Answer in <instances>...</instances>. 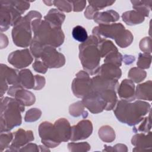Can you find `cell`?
I'll return each mask as SVG.
<instances>
[{"mask_svg":"<svg viewBox=\"0 0 152 152\" xmlns=\"http://www.w3.org/2000/svg\"><path fill=\"white\" fill-rule=\"evenodd\" d=\"M98 39L93 34L79 46V58L84 69L91 75H95L99 67L100 54L98 45Z\"/></svg>","mask_w":152,"mask_h":152,"instance_id":"cell-3","label":"cell"},{"mask_svg":"<svg viewBox=\"0 0 152 152\" xmlns=\"http://www.w3.org/2000/svg\"><path fill=\"white\" fill-rule=\"evenodd\" d=\"M68 148L69 151H88L91 147L87 142H70L68 144Z\"/></svg>","mask_w":152,"mask_h":152,"instance_id":"cell-38","label":"cell"},{"mask_svg":"<svg viewBox=\"0 0 152 152\" xmlns=\"http://www.w3.org/2000/svg\"><path fill=\"white\" fill-rule=\"evenodd\" d=\"M14 97L24 106H31L35 102L36 97L31 91L20 87L15 91Z\"/></svg>","mask_w":152,"mask_h":152,"instance_id":"cell-23","label":"cell"},{"mask_svg":"<svg viewBox=\"0 0 152 152\" xmlns=\"http://www.w3.org/2000/svg\"><path fill=\"white\" fill-rule=\"evenodd\" d=\"M151 62V56L148 53H139L137 65L138 68L141 69H147L150 66Z\"/></svg>","mask_w":152,"mask_h":152,"instance_id":"cell-36","label":"cell"},{"mask_svg":"<svg viewBox=\"0 0 152 152\" xmlns=\"http://www.w3.org/2000/svg\"><path fill=\"white\" fill-rule=\"evenodd\" d=\"M135 97L138 100L151 101L152 99V83L148 80L137 86L135 91Z\"/></svg>","mask_w":152,"mask_h":152,"instance_id":"cell-22","label":"cell"},{"mask_svg":"<svg viewBox=\"0 0 152 152\" xmlns=\"http://www.w3.org/2000/svg\"><path fill=\"white\" fill-rule=\"evenodd\" d=\"M33 68L36 72L45 74L48 68L45 65V64L42 61H36L33 64Z\"/></svg>","mask_w":152,"mask_h":152,"instance_id":"cell-45","label":"cell"},{"mask_svg":"<svg viewBox=\"0 0 152 152\" xmlns=\"http://www.w3.org/2000/svg\"><path fill=\"white\" fill-rule=\"evenodd\" d=\"M24 111V105L17 99L8 97L1 99V132H8L22 122L21 113Z\"/></svg>","mask_w":152,"mask_h":152,"instance_id":"cell-2","label":"cell"},{"mask_svg":"<svg viewBox=\"0 0 152 152\" xmlns=\"http://www.w3.org/2000/svg\"><path fill=\"white\" fill-rule=\"evenodd\" d=\"M33 61V55L28 49L17 50L11 52L8 58V62L19 69L27 67Z\"/></svg>","mask_w":152,"mask_h":152,"instance_id":"cell-11","label":"cell"},{"mask_svg":"<svg viewBox=\"0 0 152 152\" xmlns=\"http://www.w3.org/2000/svg\"><path fill=\"white\" fill-rule=\"evenodd\" d=\"M125 30V27L121 23L99 24L98 26L94 27L92 33L93 36L98 39L100 42L107 38L115 40Z\"/></svg>","mask_w":152,"mask_h":152,"instance_id":"cell-10","label":"cell"},{"mask_svg":"<svg viewBox=\"0 0 152 152\" xmlns=\"http://www.w3.org/2000/svg\"><path fill=\"white\" fill-rule=\"evenodd\" d=\"M132 8L144 17H148L151 9L152 1H131Z\"/></svg>","mask_w":152,"mask_h":152,"instance_id":"cell-28","label":"cell"},{"mask_svg":"<svg viewBox=\"0 0 152 152\" xmlns=\"http://www.w3.org/2000/svg\"><path fill=\"white\" fill-rule=\"evenodd\" d=\"M18 83L23 88L33 89L34 87L35 79L30 69H24L21 70L18 73Z\"/></svg>","mask_w":152,"mask_h":152,"instance_id":"cell-25","label":"cell"},{"mask_svg":"<svg viewBox=\"0 0 152 152\" xmlns=\"http://www.w3.org/2000/svg\"><path fill=\"white\" fill-rule=\"evenodd\" d=\"M35 83L33 90H39L42 89L45 85V78L44 77H42L39 75H34Z\"/></svg>","mask_w":152,"mask_h":152,"instance_id":"cell-46","label":"cell"},{"mask_svg":"<svg viewBox=\"0 0 152 152\" xmlns=\"http://www.w3.org/2000/svg\"><path fill=\"white\" fill-rule=\"evenodd\" d=\"M118 94L122 100L128 102L134 100L135 97V85L131 80H124L117 88Z\"/></svg>","mask_w":152,"mask_h":152,"instance_id":"cell-19","label":"cell"},{"mask_svg":"<svg viewBox=\"0 0 152 152\" xmlns=\"http://www.w3.org/2000/svg\"><path fill=\"white\" fill-rule=\"evenodd\" d=\"M0 22L1 31L7 30L21 17V14L13 6L10 1H1Z\"/></svg>","mask_w":152,"mask_h":152,"instance_id":"cell-6","label":"cell"},{"mask_svg":"<svg viewBox=\"0 0 152 152\" xmlns=\"http://www.w3.org/2000/svg\"><path fill=\"white\" fill-rule=\"evenodd\" d=\"M122 55L118 51H115L110 53L105 57L104 62L112 64L119 67L122 64Z\"/></svg>","mask_w":152,"mask_h":152,"instance_id":"cell-35","label":"cell"},{"mask_svg":"<svg viewBox=\"0 0 152 152\" xmlns=\"http://www.w3.org/2000/svg\"><path fill=\"white\" fill-rule=\"evenodd\" d=\"M97 12H98L97 10H96L93 7L89 5L87 7V8L84 11V15L87 19L91 20L93 18L94 14Z\"/></svg>","mask_w":152,"mask_h":152,"instance_id":"cell-48","label":"cell"},{"mask_svg":"<svg viewBox=\"0 0 152 152\" xmlns=\"http://www.w3.org/2000/svg\"><path fill=\"white\" fill-rule=\"evenodd\" d=\"M53 4L60 11L69 12L72 10V3L69 1H53Z\"/></svg>","mask_w":152,"mask_h":152,"instance_id":"cell-41","label":"cell"},{"mask_svg":"<svg viewBox=\"0 0 152 152\" xmlns=\"http://www.w3.org/2000/svg\"><path fill=\"white\" fill-rule=\"evenodd\" d=\"M31 31L30 20L26 15L21 17L14 24L12 30L14 43L19 47H28L33 40Z\"/></svg>","mask_w":152,"mask_h":152,"instance_id":"cell-5","label":"cell"},{"mask_svg":"<svg viewBox=\"0 0 152 152\" xmlns=\"http://www.w3.org/2000/svg\"><path fill=\"white\" fill-rule=\"evenodd\" d=\"M151 110V105L140 100L133 103L125 100L118 101L113 112L115 116L121 122L129 126H134L140 123Z\"/></svg>","mask_w":152,"mask_h":152,"instance_id":"cell-1","label":"cell"},{"mask_svg":"<svg viewBox=\"0 0 152 152\" xmlns=\"http://www.w3.org/2000/svg\"><path fill=\"white\" fill-rule=\"evenodd\" d=\"M44 3H45L47 5H52L53 4V1H43Z\"/></svg>","mask_w":152,"mask_h":152,"instance_id":"cell-51","label":"cell"},{"mask_svg":"<svg viewBox=\"0 0 152 152\" xmlns=\"http://www.w3.org/2000/svg\"><path fill=\"white\" fill-rule=\"evenodd\" d=\"M106 104V110H110L113 109L118 102V97L116 90L112 89H106L99 91H97Z\"/></svg>","mask_w":152,"mask_h":152,"instance_id":"cell-24","label":"cell"},{"mask_svg":"<svg viewBox=\"0 0 152 152\" xmlns=\"http://www.w3.org/2000/svg\"><path fill=\"white\" fill-rule=\"evenodd\" d=\"M17 71L8 67L7 65L1 64V97L8 90V85L19 84L18 75Z\"/></svg>","mask_w":152,"mask_h":152,"instance_id":"cell-13","label":"cell"},{"mask_svg":"<svg viewBox=\"0 0 152 152\" xmlns=\"http://www.w3.org/2000/svg\"><path fill=\"white\" fill-rule=\"evenodd\" d=\"M122 20L129 26L140 24L144 21L145 17L135 10L128 11L122 15Z\"/></svg>","mask_w":152,"mask_h":152,"instance_id":"cell-27","label":"cell"},{"mask_svg":"<svg viewBox=\"0 0 152 152\" xmlns=\"http://www.w3.org/2000/svg\"><path fill=\"white\" fill-rule=\"evenodd\" d=\"M14 134L8 132H1L0 136V147L1 151H2L4 149L9 148L10 144L12 141Z\"/></svg>","mask_w":152,"mask_h":152,"instance_id":"cell-39","label":"cell"},{"mask_svg":"<svg viewBox=\"0 0 152 152\" xmlns=\"http://www.w3.org/2000/svg\"><path fill=\"white\" fill-rule=\"evenodd\" d=\"M40 58L48 68H60L65 64L64 55L50 46L43 47Z\"/></svg>","mask_w":152,"mask_h":152,"instance_id":"cell-9","label":"cell"},{"mask_svg":"<svg viewBox=\"0 0 152 152\" xmlns=\"http://www.w3.org/2000/svg\"><path fill=\"white\" fill-rule=\"evenodd\" d=\"M131 143L135 146L132 150L134 151L147 150L151 148V132L150 131L147 134L139 133L135 134L131 140Z\"/></svg>","mask_w":152,"mask_h":152,"instance_id":"cell-18","label":"cell"},{"mask_svg":"<svg viewBox=\"0 0 152 152\" xmlns=\"http://www.w3.org/2000/svg\"><path fill=\"white\" fill-rule=\"evenodd\" d=\"M123 59H124V61L125 64L129 65L134 61L135 57L134 56H131V55H125Z\"/></svg>","mask_w":152,"mask_h":152,"instance_id":"cell-50","label":"cell"},{"mask_svg":"<svg viewBox=\"0 0 152 152\" xmlns=\"http://www.w3.org/2000/svg\"><path fill=\"white\" fill-rule=\"evenodd\" d=\"M65 36L61 27L55 26L48 21L42 20L40 25L34 33L33 39L43 46L57 48L64 41Z\"/></svg>","mask_w":152,"mask_h":152,"instance_id":"cell-4","label":"cell"},{"mask_svg":"<svg viewBox=\"0 0 152 152\" xmlns=\"http://www.w3.org/2000/svg\"><path fill=\"white\" fill-rule=\"evenodd\" d=\"M141 124L139 126L134 128V131L137 132V131L141 132L142 133H148L150 131L151 128V111L149 112L148 116L145 117L141 121Z\"/></svg>","mask_w":152,"mask_h":152,"instance_id":"cell-37","label":"cell"},{"mask_svg":"<svg viewBox=\"0 0 152 152\" xmlns=\"http://www.w3.org/2000/svg\"><path fill=\"white\" fill-rule=\"evenodd\" d=\"M95 75H98L110 80L118 81L122 75V72L119 67L112 64L104 63L98 68Z\"/></svg>","mask_w":152,"mask_h":152,"instance_id":"cell-17","label":"cell"},{"mask_svg":"<svg viewBox=\"0 0 152 152\" xmlns=\"http://www.w3.org/2000/svg\"><path fill=\"white\" fill-rule=\"evenodd\" d=\"M69 112L70 115L74 117L82 116L84 118H86L88 115V113L86 110H84V106L81 101L72 104L69 106Z\"/></svg>","mask_w":152,"mask_h":152,"instance_id":"cell-32","label":"cell"},{"mask_svg":"<svg viewBox=\"0 0 152 152\" xmlns=\"http://www.w3.org/2000/svg\"><path fill=\"white\" fill-rule=\"evenodd\" d=\"M118 86V81L106 78L98 75L91 78V91L97 92L106 89L117 90Z\"/></svg>","mask_w":152,"mask_h":152,"instance_id":"cell-16","label":"cell"},{"mask_svg":"<svg viewBox=\"0 0 152 152\" xmlns=\"http://www.w3.org/2000/svg\"><path fill=\"white\" fill-rule=\"evenodd\" d=\"M140 48L144 53L151 54V38L150 37H145L141 39L140 42Z\"/></svg>","mask_w":152,"mask_h":152,"instance_id":"cell-43","label":"cell"},{"mask_svg":"<svg viewBox=\"0 0 152 152\" xmlns=\"http://www.w3.org/2000/svg\"><path fill=\"white\" fill-rule=\"evenodd\" d=\"M81 102L84 107L92 113H99L106 109V102L97 92H90L83 98Z\"/></svg>","mask_w":152,"mask_h":152,"instance_id":"cell-12","label":"cell"},{"mask_svg":"<svg viewBox=\"0 0 152 152\" xmlns=\"http://www.w3.org/2000/svg\"><path fill=\"white\" fill-rule=\"evenodd\" d=\"M72 10L74 12H80L84 10L86 5V1H71Z\"/></svg>","mask_w":152,"mask_h":152,"instance_id":"cell-47","label":"cell"},{"mask_svg":"<svg viewBox=\"0 0 152 152\" xmlns=\"http://www.w3.org/2000/svg\"><path fill=\"white\" fill-rule=\"evenodd\" d=\"M53 125L61 142H66L70 140L71 126L68 120L60 118L56 121Z\"/></svg>","mask_w":152,"mask_h":152,"instance_id":"cell-20","label":"cell"},{"mask_svg":"<svg viewBox=\"0 0 152 152\" xmlns=\"http://www.w3.org/2000/svg\"><path fill=\"white\" fill-rule=\"evenodd\" d=\"M72 90L74 94L78 98H83L91 92V78L84 71H80L72 83Z\"/></svg>","mask_w":152,"mask_h":152,"instance_id":"cell-8","label":"cell"},{"mask_svg":"<svg viewBox=\"0 0 152 152\" xmlns=\"http://www.w3.org/2000/svg\"><path fill=\"white\" fill-rule=\"evenodd\" d=\"M105 148L103 151H127V147L122 144H118L114 145L113 147L107 146L105 145L104 146Z\"/></svg>","mask_w":152,"mask_h":152,"instance_id":"cell-44","label":"cell"},{"mask_svg":"<svg viewBox=\"0 0 152 152\" xmlns=\"http://www.w3.org/2000/svg\"><path fill=\"white\" fill-rule=\"evenodd\" d=\"M13 134V140L9 147V150L7 151H18L20 148L34 140L33 133L30 130L26 131L20 128Z\"/></svg>","mask_w":152,"mask_h":152,"instance_id":"cell-15","label":"cell"},{"mask_svg":"<svg viewBox=\"0 0 152 152\" xmlns=\"http://www.w3.org/2000/svg\"><path fill=\"white\" fill-rule=\"evenodd\" d=\"M93 19L99 24H108L117 21L119 19V15L115 11L110 10L103 12H97Z\"/></svg>","mask_w":152,"mask_h":152,"instance_id":"cell-21","label":"cell"},{"mask_svg":"<svg viewBox=\"0 0 152 152\" xmlns=\"http://www.w3.org/2000/svg\"><path fill=\"white\" fill-rule=\"evenodd\" d=\"M38 129L42 144L48 148H54L61 142L54 125L52 123L47 121L42 122Z\"/></svg>","mask_w":152,"mask_h":152,"instance_id":"cell-7","label":"cell"},{"mask_svg":"<svg viewBox=\"0 0 152 152\" xmlns=\"http://www.w3.org/2000/svg\"><path fill=\"white\" fill-rule=\"evenodd\" d=\"M146 72L138 67H134L130 69L128 72V77L129 79L136 83H140L146 77Z\"/></svg>","mask_w":152,"mask_h":152,"instance_id":"cell-33","label":"cell"},{"mask_svg":"<svg viewBox=\"0 0 152 152\" xmlns=\"http://www.w3.org/2000/svg\"><path fill=\"white\" fill-rule=\"evenodd\" d=\"M93 132V125L90 121L83 119L77 125L71 126L70 140L72 141L86 139Z\"/></svg>","mask_w":152,"mask_h":152,"instance_id":"cell-14","label":"cell"},{"mask_svg":"<svg viewBox=\"0 0 152 152\" xmlns=\"http://www.w3.org/2000/svg\"><path fill=\"white\" fill-rule=\"evenodd\" d=\"M39 148L38 146L36 144L33 143H28L26 144V145L23 146L20 150L18 151H39Z\"/></svg>","mask_w":152,"mask_h":152,"instance_id":"cell-49","label":"cell"},{"mask_svg":"<svg viewBox=\"0 0 152 152\" xmlns=\"http://www.w3.org/2000/svg\"><path fill=\"white\" fill-rule=\"evenodd\" d=\"M65 18V15L64 14L59 10L55 8L51 9L44 17L45 21L59 27H61Z\"/></svg>","mask_w":152,"mask_h":152,"instance_id":"cell-26","label":"cell"},{"mask_svg":"<svg viewBox=\"0 0 152 152\" xmlns=\"http://www.w3.org/2000/svg\"><path fill=\"white\" fill-rule=\"evenodd\" d=\"M98 48L101 58L106 57L108 54L112 52L118 51L117 48L112 42L105 39L99 43Z\"/></svg>","mask_w":152,"mask_h":152,"instance_id":"cell-31","label":"cell"},{"mask_svg":"<svg viewBox=\"0 0 152 152\" xmlns=\"http://www.w3.org/2000/svg\"><path fill=\"white\" fill-rule=\"evenodd\" d=\"M133 39L134 37L131 32L125 29L115 39V41L120 48H125L131 44Z\"/></svg>","mask_w":152,"mask_h":152,"instance_id":"cell-29","label":"cell"},{"mask_svg":"<svg viewBox=\"0 0 152 152\" xmlns=\"http://www.w3.org/2000/svg\"><path fill=\"white\" fill-rule=\"evenodd\" d=\"M72 35L75 40L81 43L85 42L88 37L86 30L81 26H77L74 27Z\"/></svg>","mask_w":152,"mask_h":152,"instance_id":"cell-34","label":"cell"},{"mask_svg":"<svg viewBox=\"0 0 152 152\" xmlns=\"http://www.w3.org/2000/svg\"><path fill=\"white\" fill-rule=\"evenodd\" d=\"M99 136L104 142H110L115 139V133L113 129L108 125L102 126L99 129Z\"/></svg>","mask_w":152,"mask_h":152,"instance_id":"cell-30","label":"cell"},{"mask_svg":"<svg viewBox=\"0 0 152 152\" xmlns=\"http://www.w3.org/2000/svg\"><path fill=\"white\" fill-rule=\"evenodd\" d=\"M115 1H88V2L90 5L93 7L97 10H102L106 7L110 6L115 3Z\"/></svg>","mask_w":152,"mask_h":152,"instance_id":"cell-42","label":"cell"},{"mask_svg":"<svg viewBox=\"0 0 152 152\" xmlns=\"http://www.w3.org/2000/svg\"><path fill=\"white\" fill-rule=\"evenodd\" d=\"M42 115V111L37 108H31L26 113L24 121L27 122H32L38 120Z\"/></svg>","mask_w":152,"mask_h":152,"instance_id":"cell-40","label":"cell"}]
</instances>
